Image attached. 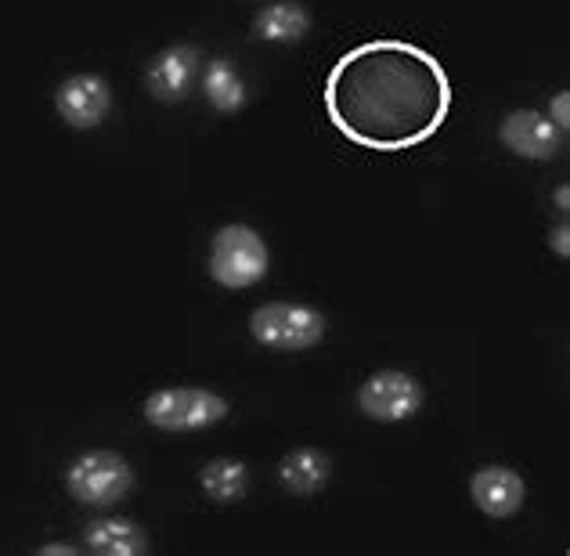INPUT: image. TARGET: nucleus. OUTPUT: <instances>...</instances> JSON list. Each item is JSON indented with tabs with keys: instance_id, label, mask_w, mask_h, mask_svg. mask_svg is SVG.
I'll list each match as a JSON object with an SVG mask.
<instances>
[{
	"instance_id": "9",
	"label": "nucleus",
	"mask_w": 570,
	"mask_h": 556,
	"mask_svg": "<svg viewBox=\"0 0 570 556\" xmlns=\"http://www.w3.org/2000/svg\"><path fill=\"white\" fill-rule=\"evenodd\" d=\"M499 142L520 159H557L563 148V134L546 113L517 109L499 124Z\"/></svg>"
},
{
	"instance_id": "15",
	"label": "nucleus",
	"mask_w": 570,
	"mask_h": 556,
	"mask_svg": "<svg viewBox=\"0 0 570 556\" xmlns=\"http://www.w3.org/2000/svg\"><path fill=\"white\" fill-rule=\"evenodd\" d=\"M199 485L206 491V499L214 503H238L249 491V470L243 459H209L199 474Z\"/></svg>"
},
{
	"instance_id": "18",
	"label": "nucleus",
	"mask_w": 570,
	"mask_h": 556,
	"mask_svg": "<svg viewBox=\"0 0 570 556\" xmlns=\"http://www.w3.org/2000/svg\"><path fill=\"white\" fill-rule=\"evenodd\" d=\"M567 195H570V192H567V185H560V188H557V206L563 209V214H567V206H570V203H567Z\"/></svg>"
},
{
	"instance_id": "6",
	"label": "nucleus",
	"mask_w": 570,
	"mask_h": 556,
	"mask_svg": "<svg viewBox=\"0 0 570 556\" xmlns=\"http://www.w3.org/2000/svg\"><path fill=\"white\" fill-rule=\"evenodd\" d=\"M423 383L401 369H380L357 387V409L380 423H404L423 409Z\"/></svg>"
},
{
	"instance_id": "2",
	"label": "nucleus",
	"mask_w": 570,
	"mask_h": 556,
	"mask_svg": "<svg viewBox=\"0 0 570 556\" xmlns=\"http://www.w3.org/2000/svg\"><path fill=\"white\" fill-rule=\"evenodd\" d=\"M267 264H272V253L257 228L249 224H224L209 238V279L224 290H249L267 275Z\"/></svg>"
},
{
	"instance_id": "17",
	"label": "nucleus",
	"mask_w": 570,
	"mask_h": 556,
	"mask_svg": "<svg viewBox=\"0 0 570 556\" xmlns=\"http://www.w3.org/2000/svg\"><path fill=\"white\" fill-rule=\"evenodd\" d=\"M549 246L560 253V257H570V228L567 224H557L552 228V235H549Z\"/></svg>"
},
{
	"instance_id": "13",
	"label": "nucleus",
	"mask_w": 570,
	"mask_h": 556,
	"mask_svg": "<svg viewBox=\"0 0 570 556\" xmlns=\"http://www.w3.org/2000/svg\"><path fill=\"white\" fill-rule=\"evenodd\" d=\"M333 474V462L322 452V448H293L285 452L278 462V480L285 491L293 495H314L322 491V485Z\"/></svg>"
},
{
	"instance_id": "16",
	"label": "nucleus",
	"mask_w": 570,
	"mask_h": 556,
	"mask_svg": "<svg viewBox=\"0 0 570 556\" xmlns=\"http://www.w3.org/2000/svg\"><path fill=\"white\" fill-rule=\"evenodd\" d=\"M549 119L560 127V134H567V127H570V95H567V91H560L557 98H552V105H549Z\"/></svg>"
},
{
	"instance_id": "10",
	"label": "nucleus",
	"mask_w": 570,
	"mask_h": 556,
	"mask_svg": "<svg viewBox=\"0 0 570 556\" xmlns=\"http://www.w3.org/2000/svg\"><path fill=\"white\" fill-rule=\"evenodd\" d=\"M470 495L480 514L505 520L523 506V499H528V485H523V477L517 470H509V466H484V470H476L470 477Z\"/></svg>"
},
{
	"instance_id": "11",
	"label": "nucleus",
	"mask_w": 570,
	"mask_h": 556,
	"mask_svg": "<svg viewBox=\"0 0 570 556\" xmlns=\"http://www.w3.org/2000/svg\"><path fill=\"white\" fill-rule=\"evenodd\" d=\"M83 543L95 556H145L148 553V535L141 524L127 517H101L91 520L83 531Z\"/></svg>"
},
{
	"instance_id": "12",
	"label": "nucleus",
	"mask_w": 570,
	"mask_h": 556,
	"mask_svg": "<svg viewBox=\"0 0 570 556\" xmlns=\"http://www.w3.org/2000/svg\"><path fill=\"white\" fill-rule=\"evenodd\" d=\"M199 84H203L206 101L214 105L220 116H235L246 109V84L232 58H209L199 69Z\"/></svg>"
},
{
	"instance_id": "3",
	"label": "nucleus",
	"mask_w": 570,
	"mask_h": 556,
	"mask_svg": "<svg viewBox=\"0 0 570 556\" xmlns=\"http://www.w3.org/2000/svg\"><path fill=\"white\" fill-rule=\"evenodd\" d=\"M232 404L206 387H163L145 398V419L163 433H191L228 419Z\"/></svg>"
},
{
	"instance_id": "4",
	"label": "nucleus",
	"mask_w": 570,
	"mask_h": 556,
	"mask_svg": "<svg viewBox=\"0 0 570 556\" xmlns=\"http://www.w3.org/2000/svg\"><path fill=\"white\" fill-rule=\"evenodd\" d=\"M130 488H134L130 462L119 452H109V448H91V452L72 459L66 470V491L77 503L95 509L116 506L119 499H127Z\"/></svg>"
},
{
	"instance_id": "8",
	"label": "nucleus",
	"mask_w": 570,
	"mask_h": 556,
	"mask_svg": "<svg viewBox=\"0 0 570 556\" xmlns=\"http://www.w3.org/2000/svg\"><path fill=\"white\" fill-rule=\"evenodd\" d=\"M58 116L77 130H95L105 124V116L112 109V87L98 72H77V77L62 80L55 95Z\"/></svg>"
},
{
	"instance_id": "7",
	"label": "nucleus",
	"mask_w": 570,
	"mask_h": 556,
	"mask_svg": "<svg viewBox=\"0 0 570 556\" xmlns=\"http://www.w3.org/2000/svg\"><path fill=\"white\" fill-rule=\"evenodd\" d=\"M203 69V51L195 43H170L145 69L148 95L159 101H185Z\"/></svg>"
},
{
	"instance_id": "19",
	"label": "nucleus",
	"mask_w": 570,
	"mask_h": 556,
	"mask_svg": "<svg viewBox=\"0 0 570 556\" xmlns=\"http://www.w3.org/2000/svg\"><path fill=\"white\" fill-rule=\"evenodd\" d=\"M40 553H77V549H69V546H43Z\"/></svg>"
},
{
	"instance_id": "1",
	"label": "nucleus",
	"mask_w": 570,
	"mask_h": 556,
	"mask_svg": "<svg viewBox=\"0 0 570 556\" xmlns=\"http://www.w3.org/2000/svg\"><path fill=\"white\" fill-rule=\"evenodd\" d=\"M325 116L368 153L426 145L452 113V80L441 58L412 40H365L336 58L322 87Z\"/></svg>"
},
{
	"instance_id": "14",
	"label": "nucleus",
	"mask_w": 570,
	"mask_h": 556,
	"mask_svg": "<svg viewBox=\"0 0 570 556\" xmlns=\"http://www.w3.org/2000/svg\"><path fill=\"white\" fill-rule=\"evenodd\" d=\"M307 29H311V11L304 4H293V0L267 4L257 19H253V33H257L261 40H272V43L304 40Z\"/></svg>"
},
{
	"instance_id": "5",
	"label": "nucleus",
	"mask_w": 570,
	"mask_h": 556,
	"mask_svg": "<svg viewBox=\"0 0 570 556\" xmlns=\"http://www.w3.org/2000/svg\"><path fill=\"white\" fill-rule=\"evenodd\" d=\"M249 333L261 348L272 351H307L325 336V314L311 304L272 300L249 314Z\"/></svg>"
}]
</instances>
